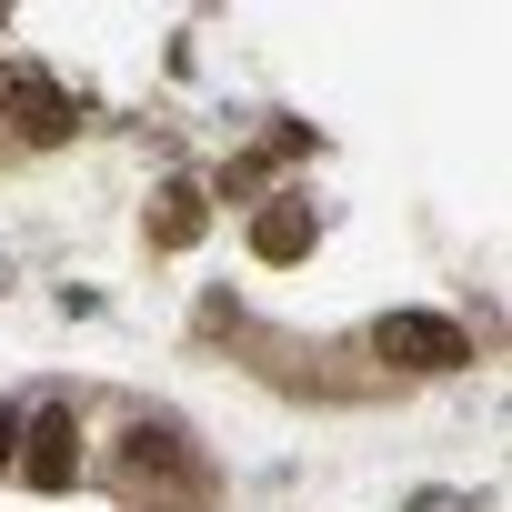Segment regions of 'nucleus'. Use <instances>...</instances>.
Listing matches in <instances>:
<instances>
[{
    "label": "nucleus",
    "mask_w": 512,
    "mask_h": 512,
    "mask_svg": "<svg viewBox=\"0 0 512 512\" xmlns=\"http://www.w3.org/2000/svg\"><path fill=\"white\" fill-rule=\"evenodd\" d=\"M0 111L21 121V141H61L71 131V101H61L51 71H11V81H0Z\"/></svg>",
    "instance_id": "obj_3"
},
{
    "label": "nucleus",
    "mask_w": 512,
    "mask_h": 512,
    "mask_svg": "<svg viewBox=\"0 0 512 512\" xmlns=\"http://www.w3.org/2000/svg\"><path fill=\"white\" fill-rule=\"evenodd\" d=\"M251 251H262V262H302L312 251V201H262V221H251Z\"/></svg>",
    "instance_id": "obj_4"
},
{
    "label": "nucleus",
    "mask_w": 512,
    "mask_h": 512,
    "mask_svg": "<svg viewBox=\"0 0 512 512\" xmlns=\"http://www.w3.org/2000/svg\"><path fill=\"white\" fill-rule=\"evenodd\" d=\"M11 462H21V412L0 402V472H11Z\"/></svg>",
    "instance_id": "obj_6"
},
{
    "label": "nucleus",
    "mask_w": 512,
    "mask_h": 512,
    "mask_svg": "<svg viewBox=\"0 0 512 512\" xmlns=\"http://www.w3.org/2000/svg\"><path fill=\"white\" fill-rule=\"evenodd\" d=\"M372 352L402 362V372H462V362H472V332L442 322V312H382V322H372Z\"/></svg>",
    "instance_id": "obj_1"
},
{
    "label": "nucleus",
    "mask_w": 512,
    "mask_h": 512,
    "mask_svg": "<svg viewBox=\"0 0 512 512\" xmlns=\"http://www.w3.org/2000/svg\"><path fill=\"white\" fill-rule=\"evenodd\" d=\"M31 492H71L81 482V412H41L21 422V462H11Z\"/></svg>",
    "instance_id": "obj_2"
},
{
    "label": "nucleus",
    "mask_w": 512,
    "mask_h": 512,
    "mask_svg": "<svg viewBox=\"0 0 512 512\" xmlns=\"http://www.w3.org/2000/svg\"><path fill=\"white\" fill-rule=\"evenodd\" d=\"M201 221H211V211H201V191H191V181H171V191H161V211H151V241H161V251H191V241H201Z\"/></svg>",
    "instance_id": "obj_5"
}]
</instances>
